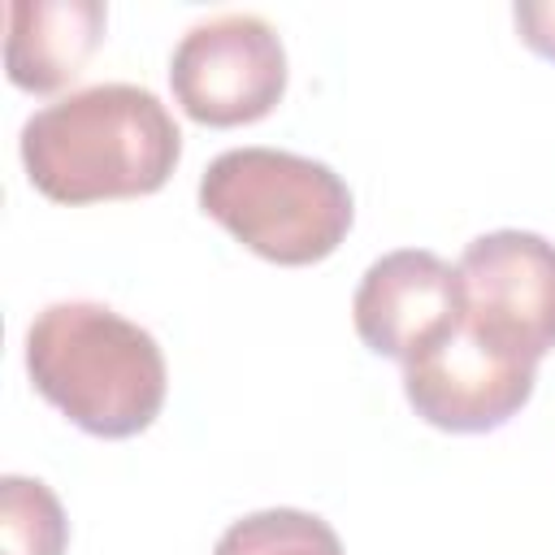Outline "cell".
I'll return each instance as SVG.
<instances>
[{"label":"cell","instance_id":"6da1fadb","mask_svg":"<svg viewBox=\"0 0 555 555\" xmlns=\"http://www.w3.org/2000/svg\"><path fill=\"white\" fill-rule=\"evenodd\" d=\"M17 147L39 195L100 204L156 195L182 160V130L156 91L100 82L30 113Z\"/></svg>","mask_w":555,"mask_h":555},{"label":"cell","instance_id":"7a4b0ae2","mask_svg":"<svg viewBox=\"0 0 555 555\" xmlns=\"http://www.w3.org/2000/svg\"><path fill=\"white\" fill-rule=\"evenodd\" d=\"M26 373L35 390L91 438L143 434L169 390L160 343L95 299H61L35 312L26 330Z\"/></svg>","mask_w":555,"mask_h":555},{"label":"cell","instance_id":"3957f363","mask_svg":"<svg viewBox=\"0 0 555 555\" xmlns=\"http://www.w3.org/2000/svg\"><path fill=\"white\" fill-rule=\"evenodd\" d=\"M199 208L269 264H317L356 221L347 182L312 156L282 147H230L199 178Z\"/></svg>","mask_w":555,"mask_h":555},{"label":"cell","instance_id":"277c9868","mask_svg":"<svg viewBox=\"0 0 555 555\" xmlns=\"http://www.w3.org/2000/svg\"><path fill=\"white\" fill-rule=\"evenodd\" d=\"M178 108L199 126H251L286 95L282 35L256 13H217L178 39L169 56Z\"/></svg>","mask_w":555,"mask_h":555},{"label":"cell","instance_id":"5b68a950","mask_svg":"<svg viewBox=\"0 0 555 555\" xmlns=\"http://www.w3.org/2000/svg\"><path fill=\"white\" fill-rule=\"evenodd\" d=\"M464 321L494 347L538 364L555 351V243L533 230L477 234L460 256Z\"/></svg>","mask_w":555,"mask_h":555},{"label":"cell","instance_id":"8992f818","mask_svg":"<svg viewBox=\"0 0 555 555\" xmlns=\"http://www.w3.org/2000/svg\"><path fill=\"white\" fill-rule=\"evenodd\" d=\"M538 364L494 347L468 321L403 364L412 412L442 434H490L507 425L533 395Z\"/></svg>","mask_w":555,"mask_h":555},{"label":"cell","instance_id":"52a82bcc","mask_svg":"<svg viewBox=\"0 0 555 555\" xmlns=\"http://www.w3.org/2000/svg\"><path fill=\"white\" fill-rule=\"evenodd\" d=\"M360 343L386 360H416L464 321V278L425 247L377 256L351 299Z\"/></svg>","mask_w":555,"mask_h":555},{"label":"cell","instance_id":"ba28073f","mask_svg":"<svg viewBox=\"0 0 555 555\" xmlns=\"http://www.w3.org/2000/svg\"><path fill=\"white\" fill-rule=\"evenodd\" d=\"M108 4L100 0H13L4 35L9 82L48 95L69 87L104 43Z\"/></svg>","mask_w":555,"mask_h":555},{"label":"cell","instance_id":"9c48e42d","mask_svg":"<svg viewBox=\"0 0 555 555\" xmlns=\"http://www.w3.org/2000/svg\"><path fill=\"white\" fill-rule=\"evenodd\" d=\"M212 555H347L334 525L299 507H264L238 516L217 538Z\"/></svg>","mask_w":555,"mask_h":555},{"label":"cell","instance_id":"30bf717a","mask_svg":"<svg viewBox=\"0 0 555 555\" xmlns=\"http://www.w3.org/2000/svg\"><path fill=\"white\" fill-rule=\"evenodd\" d=\"M0 542L4 555H65L69 520L39 477H0Z\"/></svg>","mask_w":555,"mask_h":555},{"label":"cell","instance_id":"8fae6325","mask_svg":"<svg viewBox=\"0 0 555 555\" xmlns=\"http://www.w3.org/2000/svg\"><path fill=\"white\" fill-rule=\"evenodd\" d=\"M512 22L529 52L555 61V0H525L512 9Z\"/></svg>","mask_w":555,"mask_h":555}]
</instances>
